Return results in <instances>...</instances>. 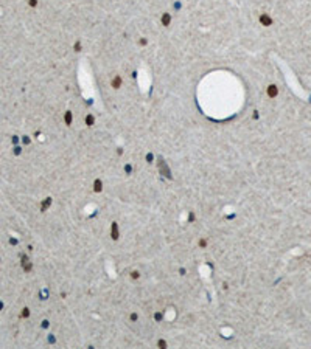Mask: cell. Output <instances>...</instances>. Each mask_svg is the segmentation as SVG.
I'll return each mask as SVG.
<instances>
[{
    "label": "cell",
    "instance_id": "31",
    "mask_svg": "<svg viewBox=\"0 0 311 349\" xmlns=\"http://www.w3.org/2000/svg\"><path fill=\"white\" fill-rule=\"evenodd\" d=\"M39 296H41V299H47L48 298V292L47 290H42L41 293H39Z\"/></svg>",
    "mask_w": 311,
    "mask_h": 349
},
{
    "label": "cell",
    "instance_id": "36",
    "mask_svg": "<svg viewBox=\"0 0 311 349\" xmlns=\"http://www.w3.org/2000/svg\"><path fill=\"white\" fill-rule=\"evenodd\" d=\"M92 104H93V99H87L86 101V106H92Z\"/></svg>",
    "mask_w": 311,
    "mask_h": 349
},
{
    "label": "cell",
    "instance_id": "34",
    "mask_svg": "<svg viewBox=\"0 0 311 349\" xmlns=\"http://www.w3.org/2000/svg\"><path fill=\"white\" fill-rule=\"evenodd\" d=\"M17 242H19L17 239H14V238H10V244H11V245H17Z\"/></svg>",
    "mask_w": 311,
    "mask_h": 349
},
{
    "label": "cell",
    "instance_id": "15",
    "mask_svg": "<svg viewBox=\"0 0 311 349\" xmlns=\"http://www.w3.org/2000/svg\"><path fill=\"white\" fill-rule=\"evenodd\" d=\"M156 346H157L159 349H167V347H168V341H167L165 338H159L157 343H156Z\"/></svg>",
    "mask_w": 311,
    "mask_h": 349
},
{
    "label": "cell",
    "instance_id": "14",
    "mask_svg": "<svg viewBox=\"0 0 311 349\" xmlns=\"http://www.w3.org/2000/svg\"><path fill=\"white\" fill-rule=\"evenodd\" d=\"M140 276H142V273H140L139 270H131V271H129V278H131L132 281H139Z\"/></svg>",
    "mask_w": 311,
    "mask_h": 349
},
{
    "label": "cell",
    "instance_id": "17",
    "mask_svg": "<svg viewBox=\"0 0 311 349\" xmlns=\"http://www.w3.org/2000/svg\"><path fill=\"white\" fill-rule=\"evenodd\" d=\"M148 44H149V41H148V37H145V36H142L139 41H137V45L139 47H146Z\"/></svg>",
    "mask_w": 311,
    "mask_h": 349
},
{
    "label": "cell",
    "instance_id": "26",
    "mask_svg": "<svg viewBox=\"0 0 311 349\" xmlns=\"http://www.w3.org/2000/svg\"><path fill=\"white\" fill-rule=\"evenodd\" d=\"M252 120L254 121H258L260 120V112L258 110H252Z\"/></svg>",
    "mask_w": 311,
    "mask_h": 349
},
{
    "label": "cell",
    "instance_id": "35",
    "mask_svg": "<svg viewBox=\"0 0 311 349\" xmlns=\"http://www.w3.org/2000/svg\"><path fill=\"white\" fill-rule=\"evenodd\" d=\"M131 76H132V79H137V70H134V71H132V74H131Z\"/></svg>",
    "mask_w": 311,
    "mask_h": 349
},
{
    "label": "cell",
    "instance_id": "23",
    "mask_svg": "<svg viewBox=\"0 0 311 349\" xmlns=\"http://www.w3.org/2000/svg\"><path fill=\"white\" fill-rule=\"evenodd\" d=\"M30 314H31V312H30V309H28V307H23V309H22V312H20V318H28V317H30Z\"/></svg>",
    "mask_w": 311,
    "mask_h": 349
},
{
    "label": "cell",
    "instance_id": "4",
    "mask_svg": "<svg viewBox=\"0 0 311 349\" xmlns=\"http://www.w3.org/2000/svg\"><path fill=\"white\" fill-rule=\"evenodd\" d=\"M122 86H123V78H122V74H114V76L110 78V87H112L114 90H120Z\"/></svg>",
    "mask_w": 311,
    "mask_h": 349
},
{
    "label": "cell",
    "instance_id": "1",
    "mask_svg": "<svg viewBox=\"0 0 311 349\" xmlns=\"http://www.w3.org/2000/svg\"><path fill=\"white\" fill-rule=\"evenodd\" d=\"M156 165H157L159 174H160L162 177H165L167 180H174V175H173V172H171V169H170L167 160L162 157V155H159V157L156 158Z\"/></svg>",
    "mask_w": 311,
    "mask_h": 349
},
{
    "label": "cell",
    "instance_id": "16",
    "mask_svg": "<svg viewBox=\"0 0 311 349\" xmlns=\"http://www.w3.org/2000/svg\"><path fill=\"white\" fill-rule=\"evenodd\" d=\"M73 51H75V53H81V51H83V42H81V41H75V44H73Z\"/></svg>",
    "mask_w": 311,
    "mask_h": 349
},
{
    "label": "cell",
    "instance_id": "12",
    "mask_svg": "<svg viewBox=\"0 0 311 349\" xmlns=\"http://www.w3.org/2000/svg\"><path fill=\"white\" fill-rule=\"evenodd\" d=\"M156 154L152 152V150H148L146 154H145V163L146 165H152V163H156Z\"/></svg>",
    "mask_w": 311,
    "mask_h": 349
},
{
    "label": "cell",
    "instance_id": "20",
    "mask_svg": "<svg viewBox=\"0 0 311 349\" xmlns=\"http://www.w3.org/2000/svg\"><path fill=\"white\" fill-rule=\"evenodd\" d=\"M187 220H188L190 223H194V222H196V213H194V211H190L188 216H187Z\"/></svg>",
    "mask_w": 311,
    "mask_h": 349
},
{
    "label": "cell",
    "instance_id": "9",
    "mask_svg": "<svg viewBox=\"0 0 311 349\" xmlns=\"http://www.w3.org/2000/svg\"><path fill=\"white\" fill-rule=\"evenodd\" d=\"M95 123H97V118H95L93 113H87V115L84 116V124H86L87 127H93Z\"/></svg>",
    "mask_w": 311,
    "mask_h": 349
},
{
    "label": "cell",
    "instance_id": "3",
    "mask_svg": "<svg viewBox=\"0 0 311 349\" xmlns=\"http://www.w3.org/2000/svg\"><path fill=\"white\" fill-rule=\"evenodd\" d=\"M20 264H22V268H23L25 273H30V271L33 270V262L30 261V258L25 253L20 255Z\"/></svg>",
    "mask_w": 311,
    "mask_h": 349
},
{
    "label": "cell",
    "instance_id": "10",
    "mask_svg": "<svg viewBox=\"0 0 311 349\" xmlns=\"http://www.w3.org/2000/svg\"><path fill=\"white\" fill-rule=\"evenodd\" d=\"M62 118H64V123H65V126H72L73 124V112L72 110H65L64 112V116H62Z\"/></svg>",
    "mask_w": 311,
    "mask_h": 349
},
{
    "label": "cell",
    "instance_id": "11",
    "mask_svg": "<svg viewBox=\"0 0 311 349\" xmlns=\"http://www.w3.org/2000/svg\"><path fill=\"white\" fill-rule=\"evenodd\" d=\"M52 205H53V199H52L50 196H48V197H45V199L41 202V211H42V213H45V211H47Z\"/></svg>",
    "mask_w": 311,
    "mask_h": 349
},
{
    "label": "cell",
    "instance_id": "22",
    "mask_svg": "<svg viewBox=\"0 0 311 349\" xmlns=\"http://www.w3.org/2000/svg\"><path fill=\"white\" fill-rule=\"evenodd\" d=\"M207 245H209V242H207L205 238H201V239L198 241V247H199V248H207Z\"/></svg>",
    "mask_w": 311,
    "mask_h": 349
},
{
    "label": "cell",
    "instance_id": "32",
    "mask_svg": "<svg viewBox=\"0 0 311 349\" xmlns=\"http://www.w3.org/2000/svg\"><path fill=\"white\" fill-rule=\"evenodd\" d=\"M115 152H117V155H118V157H122V155H123V152H125V150H123V147H122V146H118V147L115 149Z\"/></svg>",
    "mask_w": 311,
    "mask_h": 349
},
{
    "label": "cell",
    "instance_id": "24",
    "mask_svg": "<svg viewBox=\"0 0 311 349\" xmlns=\"http://www.w3.org/2000/svg\"><path fill=\"white\" fill-rule=\"evenodd\" d=\"M27 3H28V6H30V8H37L39 0H27Z\"/></svg>",
    "mask_w": 311,
    "mask_h": 349
},
{
    "label": "cell",
    "instance_id": "38",
    "mask_svg": "<svg viewBox=\"0 0 311 349\" xmlns=\"http://www.w3.org/2000/svg\"><path fill=\"white\" fill-rule=\"evenodd\" d=\"M0 262H2V258H0Z\"/></svg>",
    "mask_w": 311,
    "mask_h": 349
},
{
    "label": "cell",
    "instance_id": "30",
    "mask_svg": "<svg viewBox=\"0 0 311 349\" xmlns=\"http://www.w3.org/2000/svg\"><path fill=\"white\" fill-rule=\"evenodd\" d=\"M41 327H42V329H48V327H50V321H48V320H44V321L41 323Z\"/></svg>",
    "mask_w": 311,
    "mask_h": 349
},
{
    "label": "cell",
    "instance_id": "8",
    "mask_svg": "<svg viewBox=\"0 0 311 349\" xmlns=\"http://www.w3.org/2000/svg\"><path fill=\"white\" fill-rule=\"evenodd\" d=\"M92 189H93V192H95V194H101V192H103V180H101L100 177H97V179L93 180V183H92Z\"/></svg>",
    "mask_w": 311,
    "mask_h": 349
},
{
    "label": "cell",
    "instance_id": "28",
    "mask_svg": "<svg viewBox=\"0 0 311 349\" xmlns=\"http://www.w3.org/2000/svg\"><path fill=\"white\" fill-rule=\"evenodd\" d=\"M20 140H22V143H23V144H25V146H27V144H30V143H31V138H30V137H28V135H23V137H22V138H20Z\"/></svg>",
    "mask_w": 311,
    "mask_h": 349
},
{
    "label": "cell",
    "instance_id": "7",
    "mask_svg": "<svg viewBox=\"0 0 311 349\" xmlns=\"http://www.w3.org/2000/svg\"><path fill=\"white\" fill-rule=\"evenodd\" d=\"M171 22H173V16H171V13H168V11L162 13V16H160V25H162V26H170V25H171Z\"/></svg>",
    "mask_w": 311,
    "mask_h": 349
},
{
    "label": "cell",
    "instance_id": "19",
    "mask_svg": "<svg viewBox=\"0 0 311 349\" xmlns=\"http://www.w3.org/2000/svg\"><path fill=\"white\" fill-rule=\"evenodd\" d=\"M139 318H140L139 312H131V314H129V321H131V323H137Z\"/></svg>",
    "mask_w": 311,
    "mask_h": 349
},
{
    "label": "cell",
    "instance_id": "37",
    "mask_svg": "<svg viewBox=\"0 0 311 349\" xmlns=\"http://www.w3.org/2000/svg\"><path fill=\"white\" fill-rule=\"evenodd\" d=\"M3 307H5V304H3L2 301H0V310H3Z\"/></svg>",
    "mask_w": 311,
    "mask_h": 349
},
{
    "label": "cell",
    "instance_id": "29",
    "mask_svg": "<svg viewBox=\"0 0 311 349\" xmlns=\"http://www.w3.org/2000/svg\"><path fill=\"white\" fill-rule=\"evenodd\" d=\"M47 340H48V343H50V344H55V343H56V337H55L53 334H48Z\"/></svg>",
    "mask_w": 311,
    "mask_h": 349
},
{
    "label": "cell",
    "instance_id": "18",
    "mask_svg": "<svg viewBox=\"0 0 311 349\" xmlns=\"http://www.w3.org/2000/svg\"><path fill=\"white\" fill-rule=\"evenodd\" d=\"M123 171H125V174H128V175H131L132 172H134V166L131 165V163H126L125 166H123Z\"/></svg>",
    "mask_w": 311,
    "mask_h": 349
},
{
    "label": "cell",
    "instance_id": "33",
    "mask_svg": "<svg viewBox=\"0 0 311 349\" xmlns=\"http://www.w3.org/2000/svg\"><path fill=\"white\" fill-rule=\"evenodd\" d=\"M19 140H20V138H19L17 135H13V138H11V141H13V144H14V146L19 143Z\"/></svg>",
    "mask_w": 311,
    "mask_h": 349
},
{
    "label": "cell",
    "instance_id": "25",
    "mask_svg": "<svg viewBox=\"0 0 311 349\" xmlns=\"http://www.w3.org/2000/svg\"><path fill=\"white\" fill-rule=\"evenodd\" d=\"M13 154L16 155V157H17V155H20V154H22V147H20L19 144H16V146H14V149H13Z\"/></svg>",
    "mask_w": 311,
    "mask_h": 349
},
{
    "label": "cell",
    "instance_id": "5",
    "mask_svg": "<svg viewBox=\"0 0 311 349\" xmlns=\"http://www.w3.org/2000/svg\"><path fill=\"white\" fill-rule=\"evenodd\" d=\"M110 239L115 242L120 239V227H118V222H115V220L110 223Z\"/></svg>",
    "mask_w": 311,
    "mask_h": 349
},
{
    "label": "cell",
    "instance_id": "13",
    "mask_svg": "<svg viewBox=\"0 0 311 349\" xmlns=\"http://www.w3.org/2000/svg\"><path fill=\"white\" fill-rule=\"evenodd\" d=\"M164 318H165V315H164V312H160V310H156V312L152 314V320L156 323H162Z\"/></svg>",
    "mask_w": 311,
    "mask_h": 349
},
{
    "label": "cell",
    "instance_id": "6",
    "mask_svg": "<svg viewBox=\"0 0 311 349\" xmlns=\"http://www.w3.org/2000/svg\"><path fill=\"white\" fill-rule=\"evenodd\" d=\"M266 96L271 98V99H274V98L279 96V87H277V84H269L266 87Z\"/></svg>",
    "mask_w": 311,
    "mask_h": 349
},
{
    "label": "cell",
    "instance_id": "27",
    "mask_svg": "<svg viewBox=\"0 0 311 349\" xmlns=\"http://www.w3.org/2000/svg\"><path fill=\"white\" fill-rule=\"evenodd\" d=\"M177 273H179V276H185L187 275V268L185 267H179L177 268Z\"/></svg>",
    "mask_w": 311,
    "mask_h": 349
},
{
    "label": "cell",
    "instance_id": "2",
    "mask_svg": "<svg viewBox=\"0 0 311 349\" xmlns=\"http://www.w3.org/2000/svg\"><path fill=\"white\" fill-rule=\"evenodd\" d=\"M258 23H260L261 26L269 28V26L274 25V19L271 17V14H269V13H261V14L258 16Z\"/></svg>",
    "mask_w": 311,
    "mask_h": 349
},
{
    "label": "cell",
    "instance_id": "21",
    "mask_svg": "<svg viewBox=\"0 0 311 349\" xmlns=\"http://www.w3.org/2000/svg\"><path fill=\"white\" fill-rule=\"evenodd\" d=\"M182 6H184V5H182V2H180V0H176V2L173 3V10H174L176 13H179V11L182 10Z\"/></svg>",
    "mask_w": 311,
    "mask_h": 349
}]
</instances>
